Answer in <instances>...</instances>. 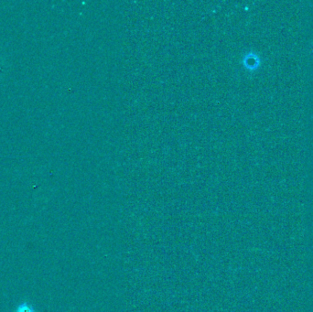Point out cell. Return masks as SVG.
Segmentation results:
<instances>
[{
    "label": "cell",
    "instance_id": "obj_1",
    "mask_svg": "<svg viewBox=\"0 0 313 312\" xmlns=\"http://www.w3.org/2000/svg\"><path fill=\"white\" fill-rule=\"evenodd\" d=\"M15 312H36L33 306L30 305L28 302H22L17 307Z\"/></svg>",
    "mask_w": 313,
    "mask_h": 312
}]
</instances>
